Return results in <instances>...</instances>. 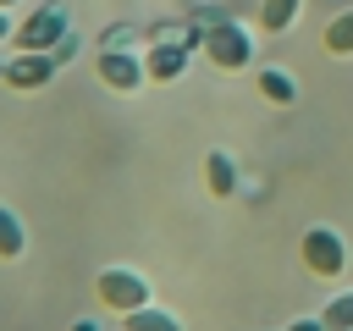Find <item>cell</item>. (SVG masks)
<instances>
[{"label":"cell","mask_w":353,"mask_h":331,"mask_svg":"<svg viewBox=\"0 0 353 331\" xmlns=\"http://www.w3.org/2000/svg\"><path fill=\"white\" fill-rule=\"evenodd\" d=\"M199 28H204L199 50H204V61H210L215 72L237 77V72L254 66V28H248V22H237V17H210V22H199Z\"/></svg>","instance_id":"1"},{"label":"cell","mask_w":353,"mask_h":331,"mask_svg":"<svg viewBox=\"0 0 353 331\" xmlns=\"http://www.w3.org/2000/svg\"><path fill=\"white\" fill-rule=\"evenodd\" d=\"M94 298H99V309H110V314H132V309L154 303V287H149V276L132 270V265H105V270L94 276Z\"/></svg>","instance_id":"2"},{"label":"cell","mask_w":353,"mask_h":331,"mask_svg":"<svg viewBox=\"0 0 353 331\" xmlns=\"http://www.w3.org/2000/svg\"><path fill=\"white\" fill-rule=\"evenodd\" d=\"M72 33V11L61 6V0H44V6H33L22 22H17V33H11V50H50L55 55V44Z\"/></svg>","instance_id":"3"},{"label":"cell","mask_w":353,"mask_h":331,"mask_svg":"<svg viewBox=\"0 0 353 331\" xmlns=\"http://www.w3.org/2000/svg\"><path fill=\"white\" fill-rule=\"evenodd\" d=\"M298 259H303V270H309V276L336 281V276L347 270V237H342L336 226H309V232H303V243H298Z\"/></svg>","instance_id":"4"},{"label":"cell","mask_w":353,"mask_h":331,"mask_svg":"<svg viewBox=\"0 0 353 331\" xmlns=\"http://www.w3.org/2000/svg\"><path fill=\"white\" fill-rule=\"evenodd\" d=\"M55 72H61V61L50 55V50H11L6 55V88H17V94H33V88H50L55 83Z\"/></svg>","instance_id":"5"},{"label":"cell","mask_w":353,"mask_h":331,"mask_svg":"<svg viewBox=\"0 0 353 331\" xmlns=\"http://www.w3.org/2000/svg\"><path fill=\"white\" fill-rule=\"evenodd\" d=\"M94 77L110 88V94H138L149 83V66L138 50H99L94 55Z\"/></svg>","instance_id":"6"},{"label":"cell","mask_w":353,"mask_h":331,"mask_svg":"<svg viewBox=\"0 0 353 331\" xmlns=\"http://www.w3.org/2000/svg\"><path fill=\"white\" fill-rule=\"evenodd\" d=\"M188 55H193V44H188V39H149V50H143L149 83H182Z\"/></svg>","instance_id":"7"},{"label":"cell","mask_w":353,"mask_h":331,"mask_svg":"<svg viewBox=\"0 0 353 331\" xmlns=\"http://www.w3.org/2000/svg\"><path fill=\"white\" fill-rule=\"evenodd\" d=\"M204 188H210V199H237L243 193V166H237L232 149H210L204 154Z\"/></svg>","instance_id":"8"},{"label":"cell","mask_w":353,"mask_h":331,"mask_svg":"<svg viewBox=\"0 0 353 331\" xmlns=\"http://www.w3.org/2000/svg\"><path fill=\"white\" fill-rule=\"evenodd\" d=\"M254 88L270 105H298V77L287 66H254Z\"/></svg>","instance_id":"9"},{"label":"cell","mask_w":353,"mask_h":331,"mask_svg":"<svg viewBox=\"0 0 353 331\" xmlns=\"http://www.w3.org/2000/svg\"><path fill=\"white\" fill-rule=\"evenodd\" d=\"M28 254V226H22V215L11 210V204H0V259L11 265V259H22Z\"/></svg>","instance_id":"10"},{"label":"cell","mask_w":353,"mask_h":331,"mask_svg":"<svg viewBox=\"0 0 353 331\" xmlns=\"http://www.w3.org/2000/svg\"><path fill=\"white\" fill-rule=\"evenodd\" d=\"M298 11H303V0H259V33H287L292 22H298Z\"/></svg>","instance_id":"11"},{"label":"cell","mask_w":353,"mask_h":331,"mask_svg":"<svg viewBox=\"0 0 353 331\" xmlns=\"http://www.w3.org/2000/svg\"><path fill=\"white\" fill-rule=\"evenodd\" d=\"M121 331H182V320L171 309H160V303H143V309L121 314Z\"/></svg>","instance_id":"12"},{"label":"cell","mask_w":353,"mask_h":331,"mask_svg":"<svg viewBox=\"0 0 353 331\" xmlns=\"http://www.w3.org/2000/svg\"><path fill=\"white\" fill-rule=\"evenodd\" d=\"M320 44H325V55H353V6H342V11L325 22Z\"/></svg>","instance_id":"13"},{"label":"cell","mask_w":353,"mask_h":331,"mask_svg":"<svg viewBox=\"0 0 353 331\" xmlns=\"http://www.w3.org/2000/svg\"><path fill=\"white\" fill-rule=\"evenodd\" d=\"M320 320H325L331 331H353V287H342V292L320 309Z\"/></svg>","instance_id":"14"},{"label":"cell","mask_w":353,"mask_h":331,"mask_svg":"<svg viewBox=\"0 0 353 331\" xmlns=\"http://www.w3.org/2000/svg\"><path fill=\"white\" fill-rule=\"evenodd\" d=\"M287 331H331V325H325V320H320V314H298V320H292V325H287Z\"/></svg>","instance_id":"15"},{"label":"cell","mask_w":353,"mask_h":331,"mask_svg":"<svg viewBox=\"0 0 353 331\" xmlns=\"http://www.w3.org/2000/svg\"><path fill=\"white\" fill-rule=\"evenodd\" d=\"M72 55H77V33H66V39L55 44V61H72Z\"/></svg>","instance_id":"16"},{"label":"cell","mask_w":353,"mask_h":331,"mask_svg":"<svg viewBox=\"0 0 353 331\" xmlns=\"http://www.w3.org/2000/svg\"><path fill=\"white\" fill-rule=\"evenodd\" d=\"M11 33H17V22H11V11H0V44H11Z\"/></svg>","instance_id":"17"},{"label":"cell","mask_w":353,"mask_h":331,"mask_svg":"<svg viewBox=\"0 0 353 331\" xmlns=\"http://www.w3.org/2000/svg\"><path fill=\"white\" fill-rule=\"evenodd\" d=\"M66 331H99V320H94V314H83V320H72Z\"/></svg>","instance_id":"18"},{"label":"cell","mask_w":353,"mask_h":331,"mask_svg":"<svg viewBox=\"0 0 353 331\" xmlns=\"http://www.w3.org/2000/svg\"><path fill=\"white\" fill-rule=\"evenodd\" d=\"M17 6H22V0H0V11H17Z\"/></svg>","instance_id":"19"},{"label":"cell","mask_w":353,"mask_h":331,"mask_svg":"<svg viewBox=\"0 0 353 331\" xmlns=\"http://www.w3.org/2000/svg\"><path fill=\"white\" fill-rule=\"evenodd\" d=\"M0 77H6V55H0Z\"/></svg>","instance_id":"20"}]
</instances>
